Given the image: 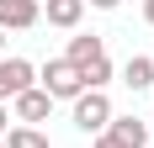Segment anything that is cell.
Here are the masks:
<instances>
[{
	"mask_svg": "<svg viewBox=\"0 0 154 148\" xmlns=\"http://www.w3.org/2000/svg\"><path fill=\"white\" fill-rule=\"evenodd\" d=\"M0 143H5V148H48V138L37 132V127H11Z\"/></svg>",
	"mask_w": 154,
	"mask_h": 148,
	"instance_id": "10",
	"label": "cell"
},
{
	"mask_svg": "<svg viewBox=\"0 0 154 148\" xmlns=\"http://www.w3.org/2000/svg\"><path fill=\"white\" fill-rule=\"evenodd\" d=\"M149 64H154V58H149Z\"/></svg>",
	"mask_w": 154,
	"mask_h": 148,
	"instance_id": "19",
	"label": "cell"
},
{
	"mask_svg": "<svg viewBox=\"0 0 154 148\" xmlns=\"http://www.w3.org/2000/svg\"><path fill=\"white\" fill-rule=\"evenodd\" d=\"M43 5L37 0H0V32H21V27H37Z\"/></svg>",
	"mask_w": 154,
	"mask_h": 148,
	"instance_id": "4",
	"label": "cell"
},
{
	"mask_svg": "<svg viewBox=\"0 0 154 148\" xmlns=\"http://www.w3.org/2000/svg\"><path fill=\"white\" fill-rule=\"evenodd\" d=\"M106 138L122 143V148H143V143H149V122H138V117H112V122H106Z\"/></svg>",
	"mask_w": 154,
	"mask_h": 148,
	"instance_id": "5",
	"label": "cell"
},
{
	"mask_svg": "<svg viewBox=\"0 0 154 148\" xmlns=\"http://www.w3.org/2000/svg\"><path fill=\"white\" fill-rule=\"evenodd\" d=\"M96 58H106V43H101V37H75V43H69V53H64V64H75V69H85V64H96Z\"/></svg>",
	"mask_w": 154,
	"mask_h": 148,
	"instance_id": "7",
	"label": "cell"
},
{
	"mask_svg": "<svg viewBox=\"0 0 154 148\" xmlns=\"http://www.w3.org/2000/svg\"><path fill=\"white\" fill-rule=\"evenodd\" d=\"M149 132H154V127H149Z\"/></svg>",
	"mask_w": 154,
	"mask_h": 148,
	"instance_id": "18",
	"label": "cell"
},
{
	"mask_svg": "<svg viewBox=\"0 0 154 148\" xmlns=\"http://www.w3.org/2000/svg\"><path fill=\"white\" fill-rule=\"evenodd\" d=\"M106 122H112L106 90H80V95H75V127H80V132H106Z\"/></svg>",
	"mask_w": 154,
	"mask_h": 148,
	"instance_id": "1",
	"label": "cell"
},
{
	"mask_svg": "<svg viewBox=\"0 0 154 148\" xmlns=\"http://www.w3.org/2000/svg\"><path fill=\"white\" fill-rule=\"evenodd\" d=\"M96 11H117V5H122V0H91Z\"/></svg>",
	"mask_w": 154,
	"mask_h": 148,
	"instance_id": "13",
	"label": "cell"
},
{
	"mask_svg": "<svg viewBox=\"0 0 154 148\" xmlns=\"http://www.w3.org/2000/svg\"><path fill=\"white\" fill-rule=\"evenodd\" d=\"M0 148H5V143H0Z\"/></svg>",
	"mask_w": 154,
	"mask_h": 148,
	"instance_id": "17",
	"label": "cell"
},
{
	"mask_svg": "<svg viewBox=\"0 0 154 148\" xmlns=\"http://www.w3.org/2000/svg\"><path fill=\"white\" fill-rule=\"evenodd\" d=\"M48 111H53V101H48V95H43V90H37V85H32V90H21V95H16V117L27 122V127H32V122H48Z\"/></svg>",
	"mask_w": 154,
	"mask_h": 148,
	"instance_id": "6",
	"label": "cell"
},
{
	"mask_svg": "<svg viewBox=\"0 0 154 148\" xmlns=\"http://www.w3.org/2000/svg\"><path fill=\"white\" fill-rule=\"evenodd\" d=\"M122 85H128V90H149V85H154V64H149V58H128V64H122Z\"/></svg>",
	"mask_w": 154,
	"mask_h": 148,
	"instance_id": "9",
	"label": "cell"
},
{
	"mask_svg": "<svg viewBox=\"0 0 154 148\" xmlns=\"http://www.w3.org/2000/svg\"><path fill=\"white\" fill-rule=\"evenodd\" d=\"M85 0H48V27H80Z\"/></svg>",
	"mask_w": 154,
	"mask_h": 148,
	"instance_id": "8",
	"label": "cell"
},
{
	"mask_svg": "<svg viewBox=\"0 0 154 148\" xmlns=\"http://www.w3.org/2000/svg\"><path fill=\"white\" fill-rule=\"evenodd\" d=\"M0 58H5V32H0Z\"/></svg>",
	"mask_w": 154,
	"mask_h": 148,
	"instance_id": "16",
	"label": "cell"
},
{
	"mask_svg": "<svg viewBox=\"0 0 154 148\" xmlns=\"http://www.w3.org/2000/svg\"><path fill=\"white\" fill-rule=\"evenodd\" d=\"M91 148H122V143H112L106 132H96V143H91Z\"/></svg>",
	"mask_w": 154,
	"mask_h": 148,
	"instance_id": "12",
	"label": "cell"
},
{
	"mask_svg": "<svg viewBox=\"0 0 154 148\" xmlns=\"http://www.w3.org/2000/svg\"><path fill=\"white\" fill-rule=\"evenodd\" d=\"M106 79H112V58H96V64L80 69V85H85V90H101Z\"/></svg>",
	"mask_w": 154,
	"mask_h": 148,
	"instance_id": "11",
	"label": "cell"
},
{
	"mask_svg": "<svg viewBox=\"0 0 154 148\" xmlns=\"http://www.w3.org/2000/svg\"><path fill=\"white\" fill-rule=\"evenodd\" d=\"M5 122H11V117H5V106H0V138H5Z\"/></svg>",
	"mask_w": 154,
	"mask_h": 148,
	"instance_id": "15",
	"label": "cell"
},
{
	"mask_svg": "<svg viewBox=\"0 0 154 148\" xmlns=\"http://www.w3.org/2000/svg\"><path fill=\"white\" fill-rule=\"evenodd\" d=\"M80 69L75 64H64V58H48V69H43V95L48 101H75L80 95Z\"/></svg>",
	"mask_w": 154,
	"mask_h": 148,
	"instance_id": "2",
	"label": "cell"
},
{
	"mask_svg": "<svg viewBox=\"0 0 154 148\" xmlns=\"http://www.w3.org/2000/svg\"><path fill=\"white\" fill-rule=\"evenodd\" d=\"M32 79H37V69L27 58H0V106L16 101L21 90H32Z\"/></svg>",
	"mask_w": 154,
	"mask_h": 148,
	"instance_id": "3",
	"label": "cell"
},
{
	"mask_svg": "<svg viewBox=\"0 0 154 148\" xmlns=\"http://www.w3.org/2000/svg\"><path fill=\"white\" fill-rule=\"evenodd\" d=\"M143 21H149V27H154V0H143Z\"/></svg>",
	"mask_w": 154,
	"mask_h": 148,
	"instance_id": "14",
	"label": "cell"
}]
</instances>
